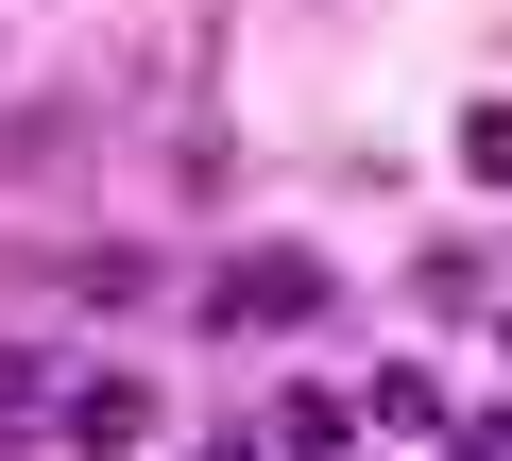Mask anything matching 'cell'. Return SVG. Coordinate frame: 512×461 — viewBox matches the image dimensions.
I'll use <instances>...</instances> for the list:
<instances>
[{
    "label": "cell",
    "instance_id": "6da1fadb",
    "mask_svg": "<svg viewBox=\"0 0 512 461\" xmlns=\"http://www.w3.org/2000/svg\"><path fill=\"white\" fill-rule=\"evenodd\" d=\"M308 308H325V257H308V240H256V257L205 274V325H239V342H274V325H308Z\"/></svg>",
    "mask_w": 512,
    "mask_h": 461
},
{
    "label": "cell",
    "instance_id": "7a4b0ae2",
    "mask_svg": "<svg viewBox=\"0 0 512 461\" xmlns=\"http://www.w3.org/2000/svg\"><path fill=\"white\" fill-rule=\"evenodd\" d=\"M154 427H171L154 376H69V393H52V444H69V461H137Z\"/></svg>",
    "mask_w": 512,
    "mask_h": 461
},
{
    "label": "cell",
    "instance_id": "3957f363",
    "mask_svg": "<svg viewBox=\"0 0 512 461\" xmlns=\"http://www.w3.org/2000/svg\"><path fill=\"white\" fill-rule=\"evenodd\" d=\"M342 444H359V410H342V393H308V376H291V393H274V461H342Z\"/></svg>",
    "mask_w": 512,
    "mask_h": 461
},
{
    "label": "cell",
    "instance_id": "277c9868",
    "mask_svg": "<svg viewBox=\"0 0 512 461\" xmlns=\"http://www.w3.org/2000/svg\"><path fill=\"white\" fill-rule=\"evenodd\" d=\"M376 427H393V444H461V393H444V376H376Z\"/></svg>",
    "mask_w": 512,
    "mask_h": 461
},
{
    "label": "cell",
    "instance_id": "5b68a950",
    "mask_svg": "<svg viewBox=\"0 0 512 461\" xmlns=\"http://www.w3.org/2000/svg\"><path fill=\"white\" fill-rule=\"evenodd\" d=\"M461 171H478V188H512V103H461Z\"/></svg>",
    "mask_w": 512,
    "mask_h": 461
},
{
    "label": "cell",
    "instance_id": "8992f818",
    "mask_svg": "<svg viewBox=\"0 0 512 461\" xmlns=\"http://www.w3.org/2000/svg\"><path fill=\"white\" fill-rule=\"evenodd\" d=\"M188 461H256V444H188Z\"/></svg>",
    "mask_w": 512,
    "mask_h": 461
},
{
    "label": "cell",
    "instance_id": "52a82bcc",
    "mask_svg": "<svg viewBox=\"0 0 512 461\" xmlns=\"http://www.w3.org/2000/svg\"><path fill=\"white\" fill-rule=\"evenodd\" d=\"M495 325H512V308H495Z\"/></svg>",
    "mask_w": 512,
    "mask_h": 461
}]
</instances>
